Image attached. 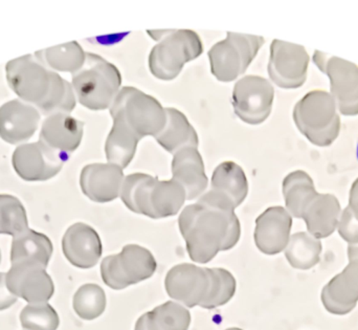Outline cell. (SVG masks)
<instances>
[{"label": "cell", "instance_id": "14", "mask_svg": "<svg viewBox=\"0 0 358 330\" xmlns=\"http://www.w3.org/2000/svg\"><path fill=\"white\" fill-rule=\"evenodd\" d=\"M166 291L171 299L192 308L201 306L210 289L208 268L182 264L168 272Z\"/></svg>", "mask_w": 358, "mask_h": 330}, {"label": "cell", "instance_id": "18", "mask_svg": "<svg viewBox=\"0 0 358 330\" xmlns=\"http://www.w3.org/2000/svg\"><path fill=\"white\" fill-rule=\"evenodd\" d=\"M62 250L66 259L76 268H94L102 256V241L92 227L78 222L67 229L62 239Z\"/></svg>", "mask_w": 358, "mask_h": 330}, {"label": "cell", "instance_id": "12", "mask_svg": "<svg viewBox=\"0 0 358 330\" xmlns=\"http://www.w3.org/2000/svg\"><path fill=\"white\" fill-rule=\"evenodd\" d=\"M308 65L309 55L304 46L273 40L268 73L275 85L287 89L301 87L306 81Z\"/></svg>", "mask_w": 358, "mask_h": 330}, {"label": "cell", "instance_id": "4", "mask_svg": "<svg viewBox=\"0 0 358 330\" xmlns=\"http://www.w3.org/2000/svg\"><path fill=\"white\" fill-rule=\"evenodd\" d=\"M122 75L117 67L99 55L86 52L83 66L73 73L78 101L90 110H104L120 92Z\"/></svg>", "mask_w": 358, "mask_h": 330}, {"label": "cell", "instance_id": "22", "mask_svg": "<svg viewBox=\"0 0 358 330\" xmlns=\"http://www.w3.org/2000/svg\"><path fill=\"white\" fill-rule=\"evenodd\" d=\"M172 180L185 189L187 201L197 199L208 187L204 163L197 148L187 147L174 155Z\"/></svg>", "mask_w": 358, "mask_h": 330}, {"label": "cell", "instance_id": "8", "mask_svg": "<svg viewBox=\"0 0 358 330\" xmlns=\"http://www.w3.org/2000/svg\"><path fill=\"white\" fill-rule=\"evenodd\" d=\"M264 39L260 36L227 33L223 41L208 50L210 71L217 80L231 82L244 73L258 54Z\"/></svg>", "mask_w": 358, "mask_h": 330}, {"label": "cell", "instance_id": "38", "mask_svg": "<svg viewBox=\"0 0 358 330\" xmlns=\"http://www.w3.org/2000/svg\"><path fill=\"white\" fill-rule=\"evenodd\" d=\"M348 207L358 220V178L353 182L352 187H351Z\"/></svg>", "mask_w": 358, "mask_h": 330}, {"label": "cell", "instance_id": "15", "mask_svg": "<svg viewBox=\"0 0 358 330\" xmlns=\"http://www.w3.org/2000/svg\"><path fill=\"white\" fill-rule=\"evenodd\" d=\"M349 264L322 292V301L328 312L349 314L358 302V243L349 245Z\"/></svg>", "mask_w": 358, "mask_h": 330}, {"label": "cell", "instance_id": "41", "mask_svg": "<svg viewBox=\"0 0 358 330\" xmlns=\"http://www.w3.org/2000/svg\"><path fill=\"white\" fill-rule=\"evenodd\" d=\"M357 159H358V145H357Z\"/></svg>", "mask_w": 358, "mask_h": 330}, {"label": "cell", "instance_id": "39", "mask_svg": "<svg viewBox=\"0 0 358 330\" xmlns=\"http://www.w3.org/2000/svg\"><path fill=\"white\" fill-rule=\"evenodd\" d=\"M227 330H242V329H236V327H234V329H227Z\"/></svg>", "mask_w": 358, "mask_h": 330}, {"label": "cell", "instance_id": "26", "mask_svg": "<svg viewBox=\"0 0 358 330\" xmlns=\"http://www.w3.org/2000/svg\"><path fill=\"white\" fill-rule=\"evenodd\" d=\"M210 191L224 197L236 209L248 196V178L239 165L224 162L213 173Z\"/></svg>", "mask_w": 358, "mask_h": 330}, {"label": "cell", "instance_id": "13", "mask_svg": "<svg viewBox=\"0 0 358 330\" xmlns=\"http://www.w3.org/2000/svg\"><path fill=\"white\" fill-rule=\"evenodd\" d=\"M67 161L62 155L40 142L21 145L13 153L15 171L27 182H43L56 176Z\"/></svg>", "mask_w": 358, "mask_h": 330}, {"label": "cell", "instance_id": "6", "mask_svg": "<svg viewBox=\"0 0 358 330\" xmlns=\"http://www.w3.org/2000/svg\"><path fill=\"white\" fill-rule=\"evenodd\" d=\"M157 44L149 56V67L155 77L161 80L176 79L183 65L202 54L199 36L191 29L148 31Z\"/></svg>", "mask_w": 358, "mask_h": 330}, {"label": "cell", "instance_id": "27", "mask_svg": "<svg viewBox=\"0 0 358 330\" xmlns=\"http://www.w3.org/2000/svg\"><path fill=\"white\" fill-rule=\"evenodd\" d=\"M191 315L176 302H166L151 312L143 315L134 330H187Z\"/></svg>", "mask_w": 358, "mask_h": 330}, {"label": "cell", "instance_id": "11", "mask_svg": "<svg viewBox=\"0 0 358 330\" xmlns=\"http://www.w3.org/2000/svg\"><path fill=\"white\" fill-rule=\"evenodd\" d=\"M275 90L268 80L259 76H246L234 87V110L240 120L259 125L269 117L273 108Z\"/></svg>", "mask_w": 358, "mask_h": 330}, {"label": "cell", "instance_id": "7", "mask_svg": "<svg viewBox=\"0 0 358 330\" xmlns=\"http://www.w3.org/2000/svg\"><path fill=\"white\" fill-rule=\"evenodd\" d=\"M294 120L301 134L317 146H329L340 134L336 102L324 90H313L303 96L294 106Z\"/></svg>", "mask_w": 358, "mask_h": 330}, {"label": "cell", "instance_id": "2", "mask_svg": "<svg viewBox=\"0 0 358 330\" xmlns=\"http://www.w3.org/2000/svg\"><path fill=\"white\" fill-rule=\"evenodd\" d=\"M6 73L8 85L21 101L43 115L71 113L75 109L77 98L73 85L33 55L10 61Z\"/></svg>", "mask_w": 358, "mask_h": 330}, {"label": "cell", "instance_id": "24", "mask_svg": "<svg viewBox=\"0 0 358 330\" xmlns=\"http://www.w3.org/2000/svg\"><path fill=\"white\" fill-rule=\"evenodd\" d=\"M52 243L46 235L27 229L13 237L10 264H37L48 268L52 255Z\"/></svg>", "mask_w": 358, "mask_h": 330}, {"label": "cell", "instance_id": "19", "mask_svg": "<svg viewBox=\"0 0 358 330\" xmlns=\"http://www.w3.org/2000/svg\"><path fill=\"white\" fill-rule=\"evenodd\" d=\"M124 172L113 164H90L82 170L80 185L84 194L94 203H109L121 194Z\"/></svg>", "mask_w": 358, "mask_h": 330}, {"label": "cell", "instance_id": "16", "mask_svg": "<svg viewBox=\"0 0 358 330\" xmlns=\"http://www.w3.org/2000/svg\"><path fill=\"white\" fill-rule=\"evenodd\" d=\"M6 285L13 295L29 304L46 303L54 295L55 287L46 268L37 264H19L6 273Z\"/></svg>", "mask_w": 358, "mask_h": 330}, {"label": "cell", "instance_id": "21", "mask_svg": "<svg viewBox=\"0 0 358 330\" xmlns=\"http://www.w3.org/2000/svg\"><path fill=\"white\" fill-rule=\"evenodd\" d=\"M84 124L69 113L48 115L42 124L40 141L59 155L69 159L81 144Z\"/></svg>", "mask_w": 358, "mask_h": 330}, {"label": "cell", "instance_id": "37", "mask_svg": "<svg viewBox=\"0 0 358 330\" xmlns=\"http://www.w3.org/2000/svg\"><path fill=\"white\" fill-rule=\"evenodd\" d=\"M18 298L13 295L6 285V273H0V312L8 310L16 303Z\"/></svg>", "mask_w": 358, "mask_h": 330}, {"label": "cell", "instance_id": "40", "mask_svg": "<svg viewBox=\"0 0 358 330\" xmlns=\"http://www.w3.org/2000/svg\"><path fill=\"white\" fill-rule=\"evenodd\" d=\"M0 262H1V252H0Z\"/></svg>", "mask_w": 358, "mask_h": 330}, {"label": "cell", "instance_id": "28", "mask_svg": "<svg viewBox=\"0 0 358 330\" xmlns=\"http://www.w3.org/2000/svg\"><path fill=\"white\" fill-rule=\"evenodd\" d=\"M313 180L306 172H292L283 180V195L288 213L302 218L307 206L317 196Z\"/></svg>", "mask_w": 358, "mask_h": 330}, {"label": "cell", "instance_id": "1", "mask_svg": "<svg viewBox=\"0 0 358 330\" xmlns=\"http://www.w3.org/2000/svg\"><path fill=\"white\" fill-rule=\"evenodd\" d=\"M178 226L189 258L198 264H206L219 252L233 249L241 234L235 208L210 190L182 210Z\"/></svg>", "mask_w": 358, "mask_h": 330}, {"label": "cell", "instance_id": "5", "mask_svg": "<svg viewBox=\"0 0 358 330\" xmlns=\"http://www.w3.org/2000/svg\"><path fill=\"white\" fill-rule=\"evenodd\" d=\"M113 122H119L140 140L157 136L167 122L166 108L152 96L134 87L122 88L110 106Z\"/></svg>", "mask_w": 358, "mask_h": 330}, {"label": "cell", "instance_id": "35", "mask_svg": "<svg viewBox=\"0 0 358 330\" xmlns=\"http://www.w3.org/2000/svg\"><path fill=\"white\" fill-rule=\"evenodd\" d=\"M20 322L27 330H57L60 320L54 308L46 302L25 306L20 314Z\"/></svg>", "mask_w": 358, "mask_h": 330}, {"label": "cell", "instance_id": "17", "mask_svg": "<svg viewBox=\"0 0 358 330\" xmlns=\"http://www.w3.org/2000/svg\"><path fill=\"white\" fill-rule=\"evenodd\" d=\"M292 218L283 207H271L265 210L256 220L255 243L266 255L281 253L290 239Z\"/></svg>", "mask_w": 358, "mask_h": 330}, {"label": "cell", "instance_id": "30", "mask_svg": "<svg viewBox=\"0 0 358 330\" xmlns=\"http://www.w3.org/2000/svg\"><path fill=\"white\" fill-rule=\"evenodd\" d=\"M140 138L119 122H113L105 151L108 163L125 169L136 155Z\"/></svg>", "mask_w": 358, "mask_h": 330}, {"label": "cell", "instance_id": "10", "mask_svg": "<svg viewBox=\"0 0 358 330\" xmlns=\"http://www.w3.org/2000/svg\"><path fill=\"white\" fill-rule=\"evenodd\" d=\"M313 61L329 77L331 96L344 115H358V66L338 57L315 52Z\"/></svg>", "mask_w": 358, "mask_h": 330}, {"label": "cell", "instance_id": "29", "mask_svg": "<svg viewBox=\"0 0 358 330\" xmlns=\"http://www.w3.org/2000/svg\"><path fill=\"white\" fill-rule=\"evenodd\" d=\"M34 56L48 69L75 73L83 66L86 52L77 41H73L38 50Z\"/></svg>", "mask_w": 358, "mask_h": 330}, {"label": "cell", "instance_id": "34", "mask_svg": "<svg viewBox=\"0 0 358 330\" xmlns=\"http://www.w3.org/2000/svg\"><path fill=\"white\" fill-rule=\"evenodd\" d=\"M29 229L24 206L17 197L0 194V235L16 236Z\"/></svg>", "mask_w": 358, "mask_h": 330}, {"label": "cell", "instance_id": "23", "mask_svg": "<svg viewBox=\"0 0 358 330\" xmlns=\"http://www.w3.org/2000/svg\"><path fill=\"white\" fill-rule=\"evenodd\" d=\"M341 211L340 201L334 195L317 193L307 206L302 218L309 234L317 239L326 238L338 226Z\"/></svg>", "mask_w": 358, "mask_h": 330}, {"label": "cell", "instance_id": "3", "mask_svg": "<svg viewBox=\"0 0 358 330\" xmlns=\"http://www.w3.org/2000/svg\"><path fill=\"white\" fill-rule=\"evenodd\" d=\"M120 196L128 209L152 220L176 215L187 199L185 189L176 180H159L145 173L126 176Z\"/></svg>", "mask_w": 358, "mask_h": 330}, {"label": "cell", "instance_id": "32", "mask_svg": "<svg viewBox=\"0 0 358 330\" xmlns=\"http://www.w3.org/2000/svg\"><path fill=\"white\" fill-rule=\"evenodd\" d=\"M73 310L86 321L99 318L106 308V295L104 289L94 283L82 285L73 296Z\"/></svg>", "mask_w": 358, "mask_h": 330}, {"label": "cell", "instance_id": "25", "mask_svg": "<svg viewBox=\"0 0 358 330\" xmlns=\"http://www.w3.org/2000/svg\"><path fill=\"white\" fill-rule=\"evenodd\" d=\"M165 127L155 136L157 143L172 155L187 147H198V136L187 117L176 108H166Z\"/></svg>", "mask_w": 358, "mask_h": 330}, {"label": "cell", "instance_id": "20", "mask_svg": "<svg viewBox=\"0 0 358 330\" xmlns=\"http://www.w3.org/2000/svg\"><path fill=\"white\" fill-rule=\"evenodd\" d=\"M40 113L21 100H12L0 107V138L8 144L27 142L37 130Z\"/></svg>", "mask_w": 358, "mask_h": 330}, {"label": "cell", "instance_id": "9", "mask_svg": "<svg viewBox=\"0 0 358 330\" xmlns=\"http://www.w3.org/2000/svg\"><path fill=\"white\" fill-rule=\"evenodd\" d=\"M157 268V260L149 250L138 245H127L121 253L104 258L101 275L107 287L124 289L150 278Z\"/></svg>", "mask_w": 358, "mask_h": 330}, {"label": "cell", "instance_id": "33", "mask_svg": "<svg viewBox=\"0 0 358 330\" xmlns=\"http://www.w3.org/2000/svg\"><path fill=\"white\" fill-rule=\"evenodd\" d=\"M210 289L200 308L213 310L227 304L236 293V280L224 268H208Z\"/></svg>", "mask_w": 358, "mask_h": 330}, {"label": "cell", "instance_id": "31", "mask_svg": "<svg viewBox=\"0 0 358 330\" xmlns=\"http://www.w3.org/2000/svg\"><path fill=\"white\" fill-rule=\"evenodd\" d=\"M321 253L322 243L320 239L306 232L292 235L285 249L288 262L296 270H309L317 266Z\"/></svg>", "mask_w": 358, "mask_h": 330}, {"label": "cell", "instance_id": "36", "mask_svg": "<svg viewBox=\"0 0 358 330\" xmlns=\"http://www.w3.org/2000/svg\"><path fill=\"white\" fill-rule=\"evenodd\" d=\"M338 233L349 245L358 243V220L349 207L343 212L338 222Z\"/></svg>", "mask_w": 358, "mask_h": 330}]
</instances>
